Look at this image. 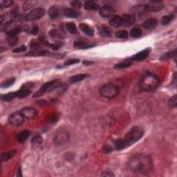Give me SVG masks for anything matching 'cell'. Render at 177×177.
I'll use <instances>...</instances> for the list:
<instances>
[{
  "instance_id": "cell-1",
  "label": "cell",
  "mask_w": 177,
  "mask_h": 177,
  "mask_svg": "<svg viewBox=\"0 0 177 177\" xmlns=\"http://www.w3.org/2000/svg\"><path fill=\"white\" fill-rule=\"evenodd\" d=\"M127 166L130 170L136 173L145 174L150 172L152 168L151 158L147 155H132L127 161Z\"/></svg>"
},
{
  "instance_id": "cell-2",
  "label": "cell",
  "mask_w": 177,
  "mask_h": 177,
  "mask_svg": "<svg viewBox=\"0 0 177 177\" xmlns=\"http://www.w3.org/2000/svg\"><path fill=\"white\" fill-rule=\"evenodd\" d=\"M159 85V78L152 73L147 72L143 75L140 79L139 86L140 89L145 92H152Z\"/></svg>"
},
{
  "instance_id": "cell-3",
  "label": "cell",
  "mask_w": 177,
  "mask_h": 177,
  "mask_svg": "<svg viewBox=\"0 0 177 177\" xmlns=\"http://www.w3.org/2000/svg\"><path fill=\"white\" fill-rule=\"evenodd\" d=\"M143 134H144V130L141 127H133L123 139L127 147L139 140L143 137Z\"/></svg>"
},
{
  "instance_id": "cell-4",
  "label": "cell",
  "mask_w": 177,
  "mask_h": 177,
  "mask_svg": "<svg viewBox=\"0 0 177 177\" xmlns=\"http://www.w3.org/2000/svg\"><path fill=\"white\" fill-rule=\"evenodd\" d=\"M61 84V80H54L52 81L48 82L44 84V85L42 86V87L39 89L37 92L35 93V94L33 95V97L37 98L40 97V96H42L44 93L46 92H51L56 88H58L59 86Z\"/></svg>"
},
{
  "instance_id": "cell-5",
  "label": "cell",
  "mask_w": 177,
  "mask_h": 177,
  "mask_svg": "<svg viewBox=\"0 0 177 177\" xmlns=\"http://www.w3.org/2000/svg\"><path fill=\"white\" fill-rule=\"evenodd\" d=\"M100 95L108 99H112L119 94V88L114 84H107L101 87Z\"/></svg>"
},
{
  "instance_id": "cell-6",
  "label": "cell",
  "mask_w": 177,
  "mask_h": 177,
  "mask_svg": "<svg viewBox=\"0 0 177 177\" xmlns=\"http://www.w3.org/2000/svg\"><path fill=\"white\" fill-rule=\"evenodd\" d=\"M69 140V134L64 129H60L55 134L53 141L56 145H64Z\"/></svg>"
},
{
  "instance_id": "cell-7",
  "label": "cell",
  "mask_w": 177,
  "mask_h": 177,
  "mask_svg": "<svg viewBox=\"0 0 177 177\" xmlns=\"http://www.w3.org/2000/svg\"><path fill=\"white\" fill-rule=\"evenodd\" d=\"M9 123L13 127H19L24 123V117L23 116L21 111H17L12 114L9 119Z\"/></svg>"
},
{
  "instance_id": "cell-8",
  "label": "cell",
  "mask_w": 177,
  "mask_h": 177,
  "mask_svg": "<svg viewBox=\"0 0 177 177\" xmlns=\"http://www.w3.org/2000/svg\"><path fill=\"white\" fill-rule=\"evenodd\" d=\"M143 12H158L162 10L163 5L161 2H150L149 4L142 5Z\"/></svg>"
},
{
  "instance_id": "cell-9",
  "label": "cell",
  "mask_w": 177,
  "mask_h": 177,
  "mask_svg": "<svg viewBox=\"0 0 177 177\" xmlns=\"http://www.w3.org/2000/svg\"><path fill=\"white\" fill-rule=\"evenodd\" d=\"M34 87V84L32 82L26 83L22 87L19 91L16 92L17 98H24L30 94L31 93V89Z\"/></svg>"
},
{
  "instance_id": "cell-10",
  "label": "cell",
  "mask_w": 177,
  "mask_h": 177,
  "mask_svg": "<svg viewBox=\"0 0 177 177\" xmlns=\"http://www.w3.org/2000/svg\"><path fill=\"white\" fill-rule=\"evenodd\" d=\"M44 14H45V10L42 8H37V9H33L29 13H28L26 18L27 20L30 21L37 20L42 17Z\"/></svg>"
},
{
  "instance_id": "cell-11",
  "label": "cell",
  "mask_w": 177,
  "mask_h": 177,
  "mask_svg": "<svg viewBox=\"0 0 177 177\" xmlns=\"http://www.w3.org/2000/svg\"><path fill=\"white\" fill-rule=\"evenodd\" d=\"M114 14H115V10L108 5L103 6L100 9V15L103 18H106V19L112 18L114 16Z\"/></svg>"
},
{
  "instance_id": "cell-12",
  "label": "cell",
  "mask_w": 177,
  "mask_h": 177,
  "mask_svg": "<svg viewBox=\"0 0 177 177\" xmlns=\"http://www.w3.org/2000/svg\"><path fill=\"white\" fill-rule=\"evenodd\" d=\"M15 17V15L13 13H7L3 15H2L0 17V23H1V27H6L8 25H10L13 22Z\"/></svg>"
},
{
  "instance_id": "cell-13",
  "label": "cell",
  "mask_w": 177,
  "mask_h": 177,
  "mask_svg": "<svg viewBox=\"0 0 177 177\" xmlns=\"http://www.w3.org/2000/svg\"><path fill=\"white\" fill-rule=\"evenodd\" d=\"M21 113L22 114L24 118L28 120L34 119L37 116V110L33 107H24L21 110Z\"/></svg>"
},
{
  "instance_id": "cell-14",
  "label": "cell",
  "mask_w": 177,
  "mask_h": 177,
  "mask_svg": "<svg viewBox=\"0 0 177 177\" xmlns=\"http://www.w3.org/2000/svg\"><path fill=\"white\" fill-rule=\"evenodd\" d=\"M151 49L147 48L145 49L144 50L140 51L139 53L134 55V56L131 58V60H135V61H142L143 60L146 59L150 53Z\"/></svg>"
},
{
  "instance_id": "cell-15",
  "label": "cell",
  "mask_w": 177,
  "mask_h": 177,
  "mask_svg": "<svg viewBox=\"0 0 177 177\" xmlns=\"http://www.w3.org/2000/svg\"><path fill=\"white\" fill-rule=\"evenodd\" d=\"M135 22V18L132 15L124 14L121 17V25L122 27H130Z\"/></svg>"
},
{
  "instance_id": "cell-16",
  "label": "cell",
  "mask_w": 177,
  "mask_h": 177,
  "mask_svg": "<svg viewBox=\"0 0 177 177\" xmlns=\"http://www.w3.org/2000/svg\"><path fill=\"white\" fill-rule=\"evenodd\" d=\"M158 24V22L157 19L154 18H150V19L147 20L143 24V27L144 28L147 30H152L157 27Z\"/></svg>"
},
{
  "instance_id": "cell-17",
  "label": "cell",
  "mask_w": 177,
  "mask_h": 177,
  "mask_svg": "<svg viewBox=\"0 0 177 177\" xmlns=\"http://www.w3.org/2000/svg\"><path fill=\"white\" fill-rule=\"evenodd\" d=\"M79 28H80V29L87 35L92 36L93 35V33H94V31H93V28L91 27L90 26L86 24H85V23H82V24H80L79 25Z\"/></svg>"
},
{
  "instance_id": "cell-18",
  "label": "cell",
  "mask_w": 177,
  "mask_h": 177,
  "mask_svg": "<svg viewBox=\"0 0 177 177\" xmlns=\"http://www.w3.org/2000/svg\"><path fill=\"white\" fill-rule=\"evenodd\" d=\"M17 150H10L8 151V152H5L2 154L1 158L2 161H8L10 159H11L12 158H13L15 154H17Z\"/></svg>"
},
{
  "instance_id": "cell-19",
  "label": "cell",
  "mask_w": 177,
  "mask_h": 177,
  "mask_svg": "<svg viewBox=\"0 0 177 177\" xmlns=\"http://www.w3.org/2000/svg\"><path fill=\"white\" fill-rule=\"evenodd\" d=\"M99 33L103 37H109L112 34V30L107 26L102 25L99 29Z\"/></svg>"
},
{
  "instance_id": "cell-20",
  "label": "cell",
  "mask_w": 177,
  "mask_h": 177,
  "mask_svg": "<svg viewBox=\"0 0 177 177\" xmlns=\"http://www.w3.org/2000/svg\"><path fill=\"white\" fill-rule=\"evenodd\" d=\"M109 25L111 27L117 28L118 27H121V16L120 15H114V16L111 18L109 20Z\"/></svg>"
},
{
  "instance_id": "cell-21",
  "label": "cell",
  "mask_w": 177,
  "mask_h": 177,
  "mask_svg": "<svg viewBox=\"0 0 177 177\" xmlns=\"http://www.w3.org/2000/svg\"><path fill=\"white\" fill-rule=\"evenodd\" d=\"M74 47L76 49H87L88 48L93 47L94 46V44H88L87 42H85L84 41H76L74 42Z\"/></svg>"
},
{
  "instance_id": "cell-22",
  "label": "cell",
  "mask_w": 177,
  "mask_h": 177,
  "mask_svg": "<svg viewBox=\"0 0 177 177\" xmlns=\"http://www.w3.org/2000/svg\"><path fill=\"white\" fill-rule=\"evenodd\" d=\"M60 14L59 8L57 6H53L49 8V15L51 19H56L58 18Z\"/></svg>"
},
{
  "instance_id": "cell-23",
  "label": "cell",
  "mask_w": 177,
  "mask_h": 177,
  "mask_svg": "<svg viewBox=\"0 0 177 177\" xmlns=\"http://www.w3.org/2000/svg\"><path fill=\"white\" fill-rule=\"evenodd\" d=\"M85 9L87 10H100V7L98 4L93 2H87L85 3Z\"/></svg>"
},
{
  "instance_id": "cell-24",
  "label": "cell",
  "mask_w": 177,
  "mask_h": 177,
  "mask_svg": "<svg viewBox=\"0 0 177 177\" xmlns=\"http://www.w3.org/2000/svg\"><path fill=\"white\" fill-rule=\"evenodd\" d=\"M30 135H31L30 131H28V130H24V131L22 132L19 135H18L17 139L20 143H24L27 141V140L28 139V138L30 136Z\"/></svg>"
},
{
  "instance_id": "cell-25",
  "label": "cell",
  "mask_w": 177,
  "mask_h": 177,
  "mask_svg": "<svg viewBox=\"0 0 177 177\" xmlns=\"http://www.w3.org/2000/svg\"><path fill=\"white\" fill-rule=\"evenodd\" d=\"M64 14L66 17L69 18H77L80 16V13L76 10L71 9H67L64 11Z\"/></svg>"
},
{
  "instance_id": "cell-26",
  "label": "cell",
  "mask_w": 177,
  "mask_h": 177,
  "mask_svg": "<svg viewBox=\"0 0 177 177\" xmlns=\"http://www.w3.org/2000/svg\"><path fill=\"white\" fill-rule=\"evenodd\" d=\"M88 75L87 74H78V75H75L70 78L69 82L71 83H75V82H78L80 81H82V80L85 79Z\"/></svg>"
},
{
  "instance_id": "cell-27",
  "label": "cell",
  "mask_w": 177,
  "mask_h": 177,
  "mask_svg": "<svg viewBox=\"0 0 177 177\" xmlns=\"http://www.w3.org/2000/svg\"><path fill=\"white\" fill-rule=\"evenodd\" d=\"M17 98V93L16 92H10L6 94L2 95L1 96V99L2 101H6V102H9L13 100L14 98Z\"/></svg>"
},
{
  "instance_id": "cell-28",
  "label": "cell",
  "mask_w": 177,
  "mask_h": 177,
  "mask_svg": "<svg viewBox=\"0 0 177 177\" xmlns=\"http://www.w3.org/2000/svg\"><path fill=\"white\" fill-rule=\"evenodd\" d=\"M176 49H175V50H174L172 51L168 52V53H166L165 54H164L163 56L161 58V60H163V61L168 60L172 58L173 57L176 56Z\"/></svg>"
},
{
  "instance_id": "cell-29",
  "label": "cell",
  "mask_w": 177,
  "mask_h": 177,
  "mask_svg": "<svg viewBox=\"0 0 177 177\" xmlns=\"http://www.w3.org/2000/svg\"><path fill=\"white\" fill-rule=\"evenodd\" d=\"M126 144L123 139L117 140L115 143V148L117 150H123L126 148Z\"/></svg>"
},
{
  "instance_id": "cell-30",
  "label": "cell",
  "mask_w": 177,
  "mask_h": 177,
  "mask_svg": "<svg viewBox=\"0 0 177 177\" xmlns=\"http://www.w3.org/2000/svg\"><path fill=\"white\" fill-rule=\"evenodd\" d=\"M49 35H50L53 38H58V39H63L64 36L61 32H60L58 30L53 29L49 32Z\"/></svg>"
},
{
  "instance_id": "cell-31",
  "label": "cell",
  "mask_w": 177,
  "mask_h": 177,
  "mask_svg": "<svg viewBox=\"0 0 177 177\" xmlns=\"http://www.w3.org/2000/svg\"><path fill=\"white\" fill-rule=\"evenodd\" d=\"M143 34V31L141 28H134L133 29L131 30V32H130V35L132 38H136L140 37V35Z\"/></svg>"
},
{
  "instance_id": "cell-32",
  "label": "cell",
  "mask_w": 177,
  "mask_h": 177,
  "mask_svg": "<svg viewBox=\"0 0 177 177\" xmlns=\"http://www.w3.org/2000/svg\"><path fill=\"white\" fill-rule=\"evenodd\" d=\"M42 142H43L42 137L40 136V135H36V136L33 137L32 140H31V143H32V144L34 145V146H39V145H41Z\"/></svg>"
},
{
  "instance_id": "cell-33",
  "label": "cell",
  "mask_w": 177,
  "mask_h": 177,
  "mask_svg": "<svg viewBox=\"0 0 177 177\" xmlns=\"http://www.w3.org/2000/svg\"><path fill=\"white\" fill-rule=\"evenodd\" d=\"M132 62L131 61H125V62H121L118 64L115 65L114 68L116 69H125V68H128L130 66L132 65Z\"/></svg>"
},
{
  "instance_id": "cell-34",
  "label": "cell",
  "mask_w": 177,
  "mask_h": 177,
  "mask_svg": "<svg viewBox=\"0 0 177 177\" xmlns=\"http://www.w3.org/2000/svg\"><path fill=\"white\" fill-rule=\"evenodd\" d=\"M15 82V78H9L6 80H5L2 83L1 87L2 88H7L9 87L10 86L14 84V82Z\"/></svg>"
},
{
  "instance_id": "cell-35",
  "label": "cell",
  "mask_w": 177,
  "mask_h": 177,
  "mask_svg": "<svg viewBox=\"0 0 177 177\" xmlns=\"http://www.w3.org/2000/svg\"><path fill=\"white\" fill-rule=\"evenodd\" d=\"M174 15H165L162 18V20H161V22H162L163 25H168L174 20Z\"/></svg>"
},
{
  "instance_id": "cell-36",
  "label": "cell",
  "mask_w": 177,
  "mask_h": 177,
  "mask_svg": "<svg viewBox=\"0 0 177 177\" xmlns=\"http://www.w3.org/2000/svg\"><path fill=\"white\" fill-rule=\"evenodd\" d=\"M36 4H37V2L35 1H27L23 5V8H24V10H27L32 9Z\"/></svg>"
},
{
  "instance_id": "cell-37",
  "label": "cell",
  "mask_w": 177,
  "mask_h": 177,
  "mask_svg": "<svg viewBox=\"0 0 177 177\" xmlns=\"http://www.w3.org/2000/svg\"><path fill=\"white\" fill-rule=\"evenodd\" d=\"M66 28L67 31H69L70 33H71V34H75V33H76V27H75V25L74 24V23H67L66 24Z\"/></svg>"
},
{
  "instance_id": "cell-38",
  "label": "cell",
  "mask_w": 177,
  "mask_h": 177,
  "mask_svg": "<svg viewBox=\"0 0 177 177\" xmlns=\"http://www.w3.org/2000/svg\"><path fill=\"white\" fill-rule=\"evenodd\" d=\"M168 105L170 108H175L177 105V96L176 95H174L172 96L169 100Z\"/></svg>"
},
{
  "instance_id": "cell-39",
  "label": "cell",
  "mask_w": 177,
  "mask_h": 177,
  "mask_svg": "<svg viewBox=\"0 0 177 177\" xmlns=\"http://www.w3.org/2000/svg\"><path fill=\"white\" fill-rule=\"evenodd\" d=\"M116 36L117 38L121 39H126L128 38V33H127V31L125 30H121L118 31L116 33Z\"/></svg>"
},
{
  "instance_id": "cell-40",
  "label": "cell",
  "mask_w": 177,
  "mask_h": 177,
  "mask_svg": "<svg viewBox=\"0 0 177 177\" xmlns=\"http://www.w3.org/2000/svg\"><path fill=\"white\" fill-rule=\"evenodd\" d=\"M79 62H80V60H79L78 59H71V60H67V62H64V67L70 66V65H72V64H75L78 63Z\"/></svg>"
},
{
  "instance_id": "cell-41",
  "label": "cell",
  "mask_w": 177,
  "mask_h": 177,
  "mask_svg": "<svg viewBox=\"0 0 177 177\" xmlns=\"http://www.w3.org/2000/svg\"><path fill=\"white\" fill-rule=\"evenodd\" d=\"M71 6L73 8H74V9H80V8L82 7V4L81 2L77 1V0H75V1H72L71 2Z\"/></svg>"
},
{
  "instance_id": "cell-42",
  "label": "cell",
  "mask_w": 177,
  "mask_h": 177,
  "mask_svg": "<svg viewBox=\"0 0 177 177\" xmlns=\"http://www.w3.org/2000/svg\"><path fill=\"white\" fill-rule=\"evenodd\" d=\"M13 4V2L12 0H6V1L2 2V6H1V9H2L3 6L4 7H9L10 6H12V4Z\"/></svg>"
},
{
  "instance_id": "cell-43",
  "label": "cell",
  "mask_w": 177,
  "mask_h": 177,
  "mask_svg": "<svg viewBox=\"0 0 177 177\" xmlns=\"http://www.w3.org/2000/svg\"><path fill=\"white\" fill-rule=\"evenodd\" d=\"M26 50H27V47H26L25 46H20V47L19 48H17V49H15L13 50V52L14 53H21V52H24V51H26Z\"/></svg>"
},
{
  "instance_id": "cell-44",
  "label": "cell",
  "mask_w": 177,
  "mask_h": 177,
  "mask_svg": "<svg viewBox=\"0 0 177 177\" xmlns=\"http://www.w3.org/2000/svg\"><path fill=\"white\" fill-rule=\"evenodd\" d=\"M8 42L10 44V45H15L17 42V38H10L8 37Z\"/></svg>"
},
{
  "instance_id": "cell-45",
  "label": "cell",
  "mask_w": 177,
  "mask_h": 177,
  "mask_svg": "<svg viewBox=\"0 0 177 177\" xmlns=\"http://www.w3.org/2000/svg\"><path fill=\"white\" fill-rule=\"evenodd\" d=\"M38 31H39L38 27H37V26H34V27L32 28V29H31V33L32 35H36L38 33Z\"/></svg>"
},
{
  "instance_id": "cell-46",
  "label": "cell",
  "mask_w": 177,
  "mask_h": 177,
  "mask_svg": "<svg viewBox=\"0 0 177 177\" xmlns=\"http://www.w3.org/2000/svg\"><path fill=\"white\" fill-rule=\"evenodd\" d=\"M102 176H114L115 175L111 172H103V173L101 174Z\"/></svg>"
},
{
  "instance_id": "cell-47",
  "label": "cell",
  "mask_w": 177,
  "mask_h": 177,
  "mask_svg": "<svg viewBox=\"0 0 177 177\" xmlns=\"http://www.w3.org/2000/svg\"><path fill=\"white\" fill-rule=\"evenodd\" d=\"M103 150H104V152L106 153H109L112 151V148H111L110 146H109V145H105V146L103 148Z\"/></svg>"
},
{
  "instance_id": "cell-48",
  "label": "cell",
  "mask_w": 177,
  "mask_h": 177,
  "mask_svg": "<svg viewBox=\"0 0 177 177\" xmlns=\"http://www.w3.org/2000/svg\"><path fill=\"white\" fill-rule=\"evenodd\" d=\"M17 176H22V174H21V168L20 167L19 168V170H18V174H17Z\"/></svg>"
},
{
  "instance_id": "cell-49",
  "label": "cell",
  "mask_w": 177,
  "mask_h": 177,
  "mask_svg": "<svg viewBox=\"0 0 177 177\" xmlns=\"http://www.w3.org/2000/svg\"><path fill=\"white\" fill-rule=\"evenodd\" d=\"M84 64H92V62H86V61H85V62H84Z\"/></svg>"
}]
</instances>
